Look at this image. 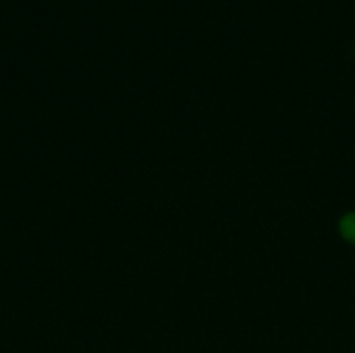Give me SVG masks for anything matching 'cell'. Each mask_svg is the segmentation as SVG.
Wrapping results in <instances>:
<instances>
[{
	"label": "cell",
	"instance_id": "cell-1",
	"mask_svg": "<svg viewBox=\"0 0 355 353\" xmlns=\"http://www.w3.org/2000/svg\"><path fill=\"white\" fill-rule=\"evenodd\" d=\"M339 235L347 241L355 246V212H347L341 216L339 221Z\"/></svg>",
	"mask_w": 355,
	"mask_h": 353
}]
</instances>
